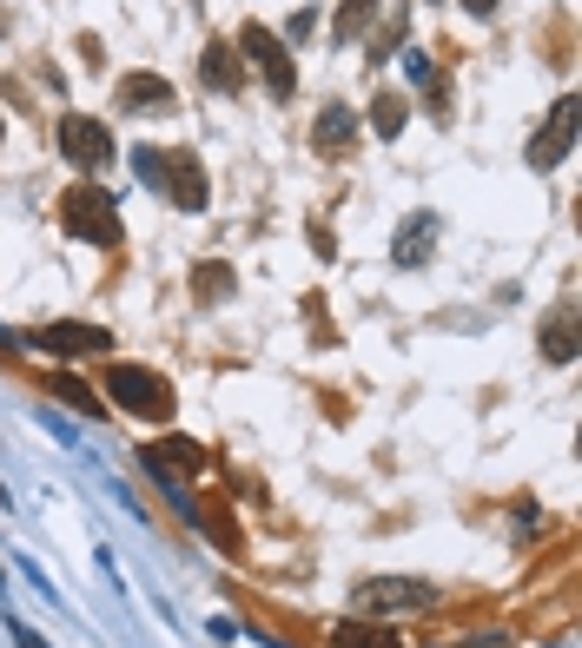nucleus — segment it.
<instances>
[{"label": "nucleus", "mask_w": 582, "mask_h": 648, "mask_svg": "<svg viewBox=\"0 0 582 648\" xmlns=\"http://www.w3.org/2000/svg\"><path fill=\"white\" fill-rule=\"evenodd\" d=\"M99 397L119 404V411H133V417H146V424H166L172 417V384L159 371H146V364H106Z\"/></svg>", "instance_id": "nucleus-1"}, {"label": "nucleus", "mask_w": 582, "mask_h": 648, "mask_svg": "<svg viewBox=\"0 0 582 648\" xmlns=\"http://www.w3.org/2000/svg\"><path fill=\"white\" fill-rule=\"evenodd\" d=\"M60 225H66L73 238H86V245H119V205H113V192L93 185V179H80V185L60 192Z\"/></svg>", "instance_id": "nucleus-2"}, {"label": "nucleus", "mask_w": 582, "mask_h": 648, "mask_svg": "<svg viewBox=\"0 0 582 648\" xmlns=\"http://www.w3.org/2000/svg\"><path fill=\"white\" fill-rule=\"evenodd\" d=\"M232 46H239V53L252 60V73H258V79L272 86V99H292V93H298V66H292V46H285V40H278L272 26H258V20H252V26H245V33H239Z\"/></svg>", "instance_id": "nucleus-3"}, {"label": "nucleus", "mask_w": 582, "mask_h": 648, "mask_svg": "<svg viewBox=\"0 0 582 648\" xmlns=\"http://www.w3.org/2000/svg\"><path fill=\"white\" fill-rule=\"evenodd\" d=\"M358 609L364 616H424V609H437V583H424V576H371V583H358Z\"/></svg>", "instance_id": "nucleus-4"}, {"label": "nucleus", "mask_w": 582, "mask_h": 648, "mask_svg": "<svg viewBox=\"0 0 582 648\" xmlns=\"http://www.w3.org/2000/svg\"><path fill=\"white\" fill-rule=\"evenodd\" d=\"M146 470L179 497L186 484H199L205 470H212V450L205 444H192V437H159V444H146Z\"/></svg>", "instance_id": "nucleus-5"}, {"label": "nucleus", "mask_w": 582, "mask_h": 648, "mask_svg": "<svg viewBox=\"0 0 582 648\" xmlns=\"http://www.w3.org/2000/svg\"><path fill=\"white\" fill-rule=\"evenodd\" d=\"M60 152L80 172H99V166H113V126L93 113H60Z\"/></svg>", "instance_id": "nucleus-6"}, {"label": "nucleus", "mask_w": 582, "mask_h": 648, "mask_svg": "<svg viewBox=\"0 0 582 648\" xmlns=\"http://www.w3.org/2000/svg\"><path fill=\"white\" fill-rule=\"evenodd\" d=\"M27 344H33V351H46V358H99V351H113V331H106V325L60 318V325L27 331Z\"/></svg>", "instance_id": "nucleus-7"}, {"label": "nucleus", "mask_w": 582, "mask_h": 648, "mask_svg": "<svg viewBox=\"0 0 582 648\" xmlns=\"http://www.w3.org/2000/svg\"><path fill=\"white\" fill-rule=\"evenodd\" d=\"M576 113H582V106L570 99V93H563V99L550 106V119H543V126L530 132L523 159H530L537 172H550V166H563V159H570V146H576Z\"/></svg>", "instance_id": "nucleus-8"}, {"label": "nucleus", "mask_w": 582, "mask_h": 648, "mask_svg": "<svg viewBox=\"0 0 582 648\" xmlns=\"http://www.w3.org/2000/svg\"><path fill=\"white\" fill-rule=\"evenodd\" d=\"M159 192H166L179 212H205L212 185H205V166H199V152H172V159H166V172H159Z\"/></svg>", "instance_id": "nucleus-9"}, {"label": "nucleus", "mask_w": 582, "mask_h": 648, "mask_svg": "<svg viewBox=\"0 0 582 648\" xmlns=\"http://www.w3.org/2000/svg\"><path fill=\"white\" fill-rule=\"evenodd\" d=\"M119 113H139V119H152V113H172V79L166 73H119Z\"/></svg>", "instance_id": "nucleus-10"}, {"label": "nucleus", "mask_w": 582, "mask_h": 648, "mask_svg": "<svg viewBox=\"0 0 582 648\" xmlns=\"http://www.w3.org/2000/svg\"><path fill=\"white\" fill-rule=\"evenodd\" d=\"M431 252H437V219H431V212H411V219L398 225L391 258H398L404 272H417V265H431Z\"/></svg>", "instance_id": "nucleus-11"}, {"label": "nucleus", "mask_w": 582, "mask_h": 648, "mask_svg": "<svg viewBox=\"0 0 582 648\" xmlns=\"http://www.w3.org/2000/svg\"><path fill=\"white\" fill-rule=\"evenodd\" d=\"M199 79H205L212 93H239V86H245L239 46H232V40H205V53H199Z\"/></svg>", "instance_id": "nucleus-12"}, {"label": "nucleus", "mask_w": 582, "mask_h": 648, "mask_svg": "<svg viewBox=\"0 0 582 648\" xmlns=\"http://www.w3.org/2000/svg\"><path fill=\"white\" fill-rule=\"evenodd\" d=\"M351 139H358V113L331 99V106L318 113V126H311V146H318V152H345Z\"/></svg>", "instance_id": "nucleus-13"}, {"label": "nucleus", "mask_w": 582, "mask_h": 648, "mask_svg": "<svg viewBox=\"0 0 582 648\" xmlns=\"http://www.w3.org/2000/svg\"><path fill=\"white\" fill-rule=\"evenodd\" d=\"M232 291H239L232 265H225V258H205L199 278H192V298H199V305H219V298H232Z\"/></svg>", "instance_id": "nucleus-14"}, {"label": "nucleus", "mask_w": 582, "mask_h": 648, "mask_svg": "<svg viewBox=\"0 0 582 648\" xmlns=\"http://www.w3.org/2000/svg\"><path fill=\"white\" fill-rule=\"evenodd\" d=\"M543 358H550V364H576V318H570V311H557V318L543 325Z\"/></svg>", "instance_id": "nucleus-15"}, {"label": "nucleus", "mask_w": 582, "mask_h": 648, "mask_svg": "<svg viewBox=\"0 0 582 648\" xmlns=\"http://www.w3.org/2000/svg\"><path fill=\"white\" fill-rule=\"evenodd\" d=\"M404 119H411L404 93H378V99H371V132H378V139H398V132H404Z\"/></svg>", "instance_id": "nucleus-16"}, {"label": "nucleus", "mask_w": 582, "mask_h": 648, "mask_svg": "<svg viewBox=\"0 0 582 648\" xmlns=\"http://www.w3.org/2000/svg\"><path fill=\"white\" fill-rule=\"evenodd\" d=\"M378 7H384V0H345V7H338V20H331V40H345V46H351V40L378 20Z\"/></svg>", "instance_id": "nucleus-17"}, {"label": "nucleus", "mask_w": 582, "mask_h": 648, "mask_svg": "<svg viewBox=\"0 0 582 648\" xmlns=\"http://www.w3.org/2000/svg\"><path fill=\"white\" fill-rule=\"evenodd\" d=\"M331 642L338 648H398V636H391L384 623H378V629H371V623H331Z\"/></svg>", "instance_id": "nucleus-18"}, {"label": "nucleus", "mask_w": 582, "mask_h": 648, "mask_svg": "<svg viewBox=\"0 0 582 648\" xmlns=\"http://www.w3.org/2000/svg\"><path fill=\"white\" fill-rule=\"evenodd\" d=\"M46 391H53L60 404H73V411H86V417H99V411H106V397H93V391H86L80 378H66V371H53V378H46Z\"/></svg>", "instance_id": "nucleus-19"}, {"label": "nucleus", "mask_w": 582, "mask_h": 648, "mask_svg": "<svg viewBox=\"0 0 582 648\" xmlns=\"http://www.w3.org/2000/svg\"><path fill=\"white\" fill-rule=\"evenodd\" d=\"M398 60H404V73H411V79H417V86H431V79H437V60H431V53H424V46H404V53H398Z\"/></svg>", "instance_id": "nucleus-20"}, {"label": "nucleus", "mask_w": 582, "mask_h": 648, "mask_svg": "<svg viewBox=\"0 0 582 648\" xmlns=\"http://www.w3.org/2000/svg\"><path fill=\"white\" fill-rule=\"evenodd\" d=\"M139 172H146V185H159V172H166V159H159V152H139Z\"/></svg>", "instance_id": "nucleus-21"}, {"label": "nucleus", "mask_w": 582, "mask_h": 648, "mask_svg": "<svg viewBox=\"0 0 582 648\" xmlns=\"http://www.w3.org/2000/svg\"><path fill=\"white\" fill-rule=\"evenodd\" d=\"M7 629H13V642H20V648H46L33 629H27V623H13V616H7Z\"/></svg>", "instance_id": "nucleus-22"}, {"label": "nucleus", "mask_w": 582, "mask_h": 648, "mask_svg": "<svg viewBox=\"0 0 582 648\" xmlns=\"http://www.w3.org/2000/svg\"><path fill=\"white\" fill-rule=\"evenodd\" d=\"M464 7H470L477 20H490V13H497V0H464Z\"/></svg>", "instance_id": "nucleus-23"}, {"label": "nucleus", "mask_w": 582, "mask_h": 648, "mask_svg": "<svg viewBox=\"0 0 582 648\" xmlns=\"http://www.w3.org/2000/svg\"><path fill=\"white\" fill-rule=\"evenodd\" d=\"M0 33H7V13H0Z\"/></svg>", "instance_id": "nucleus-24"}, {"label": "nucleus", "mask_w": 582, "mask_h": 648, "mask_svg": "<svg viewBox=\"0 0 582 648\" xmlns=\"http://www.w3.org/2000/svg\"><path fill=\"white\" fill-rule=\"evenodd\" d=\"M0 139H7V126H0Z\"/></svg>", "instance_id": "nucleus-25"}]
</instances>
